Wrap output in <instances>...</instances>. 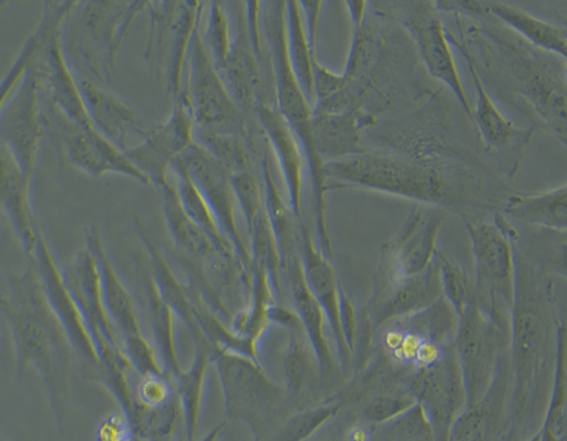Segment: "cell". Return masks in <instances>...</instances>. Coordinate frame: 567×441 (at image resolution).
<instances>
[{
	"mask_svg": "<svg viewBox=\"0 0 567 441\" xmlns=\"http://www.w3.org/2000/svg\"><path fill=\"white\" fill-rule=\"evenodd\" d=\"M446 114L425 106L380 132L379 148L330 161L322 166L326 191L365 189L434 205L472 217V208L497 213L487 178L471 152L456 145Z\"/></svg>",
	"mask_w": 567,
	"mask_h": 441,
	"instance_id": "1",
	"label": "cell"
},
{
	"mask_svg": "<svg viewBox=\"0 0 567 441\" xmlns=\"http://www.w3.org/2000/svg\"><path fill=\"white\" fill-rule=\"evenodd\" d=\"M477 21L464 31L457 19V28L483 85L566 145V61L532 47L491 14Z\"/></svg>",
	"mask_w": 567,
	"mask_h": 441,
	"instance_id": "2",
	"label": "cell"
},
{
	"mask_svg": "<svg viewBox=\"0 0 567 441\" xmlns=\"http://www.w3.org/2000/svg\"><path fill=\"white\" fill-rule=\"evenodd\" d=\"M11 290L8 306L2 310L11 328L18 379L29 370L38 371L63 433L71 411V366L75 352L49 307L32 266L23 276L12 279Z\"/></svg>",
	"mask_w": 567,
	"mask_h": 441,
	"instance_id": "3",
	"label": "cell"
},
{
	"mask_svg": "<svg viewBox=\"0 0 567 441\" xmlns=\"http://www.w3.org/2000/svg\"><path fill=\"white\" fill-rule=\"evenodd\" d=\"M515 249V300L511 325L513 366H515V400L523 407L535 387L544 365L546 342L549 340L554 281L547 277V267L533 252Z\"/></svg>",
	"mask_w": 567,
	"mask_h": 441,
	"instance_id": "4",
	"label": "cell"
},
{
	"mask_svg": "<svg viewBox=\"0 0 567 441\" xmlns=\"http://www.w3.org/2000/svg\"><path fill=\"white\" fill-rule=\"evenodd\" d=\"M264 7V32L270 49L274 83H276L277 111L290 126L301 146L311 178L312 198H315L317 248L322 256L332 261V249L326 219V181L322 163L317 151L315 131H312V107L292 73L287 52L286 2H266Z\"/></svg>",
	"mask_w": 567,
	"mask_h": 441,
	"instance_id": "5",
	"label": "cell"
},
{
	"mask_svg": "<svg viewBox=\"0 0 567 441\" xmlns=\"http://www.w3.org/2000/svg\"><path fill=\"white\" fill-rule=\"evenodd\" d=\"M221 381L225 421H239L251 430L254 441H264L281 428L290 397L286 387L262 369L260 361L229 350L213 351Z\"/></svg>",
	"mask_w": 567,
	"mask_h": 441,
	"instance_id": "6",
	"label": "cell"
},
{
	"mask_svg": "<svg viewBox=\"0 0 567 441\" xmlns=\"http://www.w3.org/2000/svg\"><path fill=\"white\" fill-rule=\"evenodd\" d=\"M472 243L476 283L474 300L502 331L508 330L515 300V249L517 232L505 215L493 213L492 218L462 217Z\"/></svg>",
	"mask_w": 567,
	"mask_h": 441,
	"instance_id": "7",
	"label": "cell"
},
{
	"mask_svg": "<svg viewBox=\"0 0 567 441\" xmlns=\"http://www.w3.org/2000/svg\"><path fill=\"white\" fill-rule=\"evenodd\" d=\"M148 2H76L62 28L66 57H75L101 82H110L120 48Z\"/></svg>",
	"mask_w": 567,
	"mask_h": 441,
	"instance_id": "8",
	"label": "cell"
},
{
	"mask_svg": "<svg viewBox=\"0 0 567 441\" xmlns=\"http://www.w3.org/2000/svg\"><path fill=\"white\" fill-rule=\"evenodd\" d=\"M76 2L43 3L37 31L41 42L32 61L43 100L56 114L76 125H91L83 106L78 78L62 45V28Z\"/></svg>",
	"mask_w": 567,
	"mask_h": 441,
	"instance_id": "9",
	"label": "cell"
},
{
	"mask_svg": "<svg viewBox=\"0 0 567 441\" xmlns=\"http://www.w3.org/2000/svg\"><path fill=\"white\" fill-rule=\"evenodd\" d=\"M86 248L95 258L100 274L102 300L107 317L124 347L125 356L140 376L146 372H165L153 342L142 331L134 297L122 283L110 256H107L101 229L92 225L85 228Z\"/></svg>",
	"mask_w": 567,
	"mask_h": 441,
	"instance_id": "10",
	"label": "cell"
},
{
	"mask_svg": "<svg viewBox=\"0 0 567 441\" xmlns=\"http://www.w3.org/2000/svg\"><path fill=\"white\" fill-rule=\"evenodd\" d=\"M446 219V209L414 204L395 237L380 247L374 290L400 279L420 276L432 266L437 252L439 233Z\"/></svg>",
	"mask_w": 567,
	"mask_h": 441,
	"instance_id": "11",
	"label": "cell"
},
{
	"mask_svg": "<svg viewBox=\"0 0 567 441\" xmlns=\"http://www.w3.org/2000/svg\"><path fill=\"white\" fill-rule=\"evenodd\" d=\"M199 27L190 39L187 86L184 88L194 124L198 129L227 132L251 141L247 116L229 95L221 75L205 52Z\"/></svg>",
	"mask_w": 567,
	"mask_h": 441,
	"instance_id": "12",
	"label": "cell"
},
{
	"mask_svg": "<svg viewBox=\"0 0 567 441\" xmlns=\"http://www.w3.org/2000/svg\"><path fill=\"white\" fill-rule=\"evenodd\" d=\"M383 4L388 8H380L379 11L388 14L395 23L405 29L430 75L442 81L453 92L473 126L471 100H468L461 75H458L456 61H454L447 41L446 29L440 21L433 3L391 2Z\"/></svg>",
	"mask_w": 567,
	"mask_h": 441,
	"instance_id": "13",
	"label": "cell"
},
{
	"mask_svg": "<svg viewBox=\"0 0 567 441\" xmlns=\"http://www.w3.org/2000/svg\"><path fill=\"white\" fill-rule=\"evenodd\" d=\"M502 332L474 298L457 318L453 350L461 370L466 409L481 406L492 389Z\"/></svg>",
	"mask_w": 567,
	"mask_h": 441,
	"instance_id": "14",
	"label": "cell"
},
{
	"mask_svg": "<svg viewBox=\"0 0 567 441\" xmlns=\"http://www.w3.org/2000/svg\"><path fill=\"white\" fill-rule=\"evenodd\" d=\"M47 125L42 91L31 63L0 111V144L31 180Z\"/></svg>",
	"mask_w": 567,
	"mask_h": 441,
	"instance_id": "15",
	"label": "cell"
},
{
	"mask_svg": "<svg viewBox=\"0 0 567 441\" xmlns=\"http://www.w3.org/2000/svg\"><path fill=\"white\" fill-rule=\"evenodd\" d=\"M450 45L457 49L467 63V70L476 88V107L473 110V129L478 140L485 146L486 154L495 160L502 173L513 178L519 171L523 151L533 136L535 129H519L502 114L492 100L491 93L483 85L471 55L462 39H457L452 32L446 31Z\"/></svg>",
	"mask_w": 567,
	"mask_h": 441,
	"instance_id": "16",
	"label": "cell"
},
{
	"mask_svg": "<svg viewBox=\"0 0 567 441\" xmlns=\"http://www.w3.org/2000/svg\"><path fill=\"white\" fill-rule=\"evenodd\" d=\"M31 266L35 269L39 283H41L43 296L49 307L52 308L63 331L70 338L73 352L81 360L83 375L86 379L97 383L102 376V362L97 356L94 340L87 331L80 308L73 301L70 290L63 281L61 268L58 267L55 257L47 242L45 235L39 233L35 252H33Z\"/></svg>",
	"mask_w": 567,
	"mask_h": 441,
	"instance_id": "17",
	"label": "cell"
},
{
	"mask_svg": "<svg viewBox=\"0 0 567 441\" xmlns=\"http://www.w3.org/2000/svg\"><path fill=\"white\" fill-rule=\"evenodd\" d=\"M413 399L432 429L434 441H447L454 421L466 409L461 370L453 346L415 372Z\"/></svg>",
	"mask_w": 567,
	"mask_h": 441,
	"instance_id": "18",
	"label": "cell"
},
{
	"mask_svg": "<svg viewBox=\"0 0 567 441\" xmlns=\"http://www.w3.org/2000/svg\"><path fill=\"white\" fill-rule=\"evenodd\" d=\"M173 165L178 166L188 176L212 211L223 237L231 245L238 258L251 269L249 252L237 225V199L231 176L197 144L190 145Z\"/></svg>",
	"mask_w": 567,
	"mask_h": 441,
	"instance_id": "19",
	"label": "cell"
},
{
	"mask_svg": "<svg viewBox=\"0 0 567 441\" xmlns=\"http://www.w3.org/2000/svg\"><path fill=\"white\" fill-rule=\"evenodd\" d=\"M195 124L187 98L173 102V112L163 124L146 132L140 145L130 146L125 155L156 189L169 183L171 166L194 142Z\"/></svg>",
	"mask_w": 567,
	"mask_h": 441,
	"instance_id": "20",
	"label": "cell"
},
{
	"mask_svg": "<svg viewBox=\"0 0 567 441\" xmlns=\"http://www.w3.org/2000/svg\"><path fill=\"white\" fill-rule=\"evenodd\" d=\"M53 121L61 132L66 163L92 178L107 174L126 176L142 185L150 180L131 163L125 152L107 141L92 125H76L53 112Z\"/></svg>",
	"mask_w": 567,
	"mask_h": 441,
	"instance_id": "21",
	"label": "cell"
},
{
	"mask_svg": "<svg viewBox=\"0 0 567 441\" xmlns=\"http://www.w3.org/2000/svg\"><path fill=\"white\" fill-rule=\"evenodd\" d=\"M298 243H300L302 274H305L308 290L316 298L326 321L329 322L341 362L350 365L353 352L347 346L343 328H341V301H343L344 291L341 290L331 261L317 248L305 223L298 224Z\"/></svg>",
	"mask_w": 567,
	"mask_h": 441,
	"instance_id": "22",
	"label": "cell"
},
{
	"mask_svg": "<svg viewBox=\"0 0 567 441\" xmlns=\"http://www.w3.org/2000/svg\"><path fill=\"white\" fill-rule=\"evenodd\" d=\"M440 297H443V291L434 256L432 266L420 276L400 279L374 290L367 307V322L375 330L390 321L424 310Z\"/></svg>",
	"mask_w": 567,
	"mask_h": 441,
	"instance_id": "23",
	"label": "cell"
},
{
	"mask_svg": "<svg viewBox=\"0 0 567 441\" xmlns=\"http://www.w3.org/2000/svg\"><path fill=\"white\" fill-rule=\"evenodd\" d=\"M78 86L90 124L107 141L125 152L132 135L145 139L148 130L122 98L87 78H80Z\"/></svg>",
	"mask_w": 567,
	"mask_h": 441,
	"instance_id": "24",
	"label": "cell"
},
{
	"mask_svg": "<svg viewBox=\"0 0 567 441\" xmlns=\"http://www.w3.org/2000/svg\"><path fill=\"white\" fill-rule=\"evenodd\" d=\"M31 183L11 152L0 144V213L8 218L28 258L35 252L42 232L33 215Z\"/></svg>",
	"mask_w": 567,
	"mask_h": 441,
	"instance_id": "25",
	"label": "cell"
},
{
	"mask_svg": "<svg viewBox=\"0 0 567 441\" xmlns=\"http://www.w3.org/2000/svg\"><path fill=\"white\" fill-rule=\"evenodd\" d=\"M135 271L136 296L141 306L144 307L146 321L153 332L155 350L158 352L164 371L174 380L184 370L178 359L177 341H175V314L161 297L150 264L136 258Z\"/></svg>",
	"mask_w": 567,
	"mask_h": 441,
	"instance_id": "26",
	"label": "cell"
},
{
	"mask_svg": "<svg viewBox=\"0 0 567 441\" xmlns=\"http://www.w3.org/2000/svg\"><path fill=\"white\" fill-rule=\"evenodd\" d=\"M261 61L262 55L254 49L248 37L246 12L233 37L231 48L223 70L219 71L225 86L244 115L256 112L261 100Z\"/></svg>",
	"mask_w": 567,
	"mask_h": 441,
	"instance_id": "27",
	"label": "cell"
},
{
	"mask_svg": "<svg viewBox=\"0 0 567 441\" xmlns=\"http://www.w3.org/2000/svg\"><path fill=\"white\" fill-rule=\"evenodd\" d=\"M256 115L264 134L272 146L278 165H280L292 214H295L298 224L305 223V219H302L305 155H302L301 146L276 106L261 101L256 107Z\"/></svg>",
	"mask_w": 567,
	"mask_h": 441,
	"instance_id": "28",
	"label": "cell"
},
{
	"mask_svg": "<svg viewBox=\"0 0 567 441\" xmlns=\"http://www.w3.org/2000/svg\"><path fill=\"white\" fill-rule=\"evenodd\" d=\"M378 125L375 116L363 112H340V114H320L312 112V131L317 151L322 163L363 154L361 145L364 130Z\"/></svg>",
	"mask_w": 567,
	"mask_h": 441,
	"instance_id": "29",
	"label": "cell"
},
{
	"mask_svg": "<svg viewBox=\"0 0 567 441\" xmlns=\"http://www.w3.org/2000/svg\"><path fill=\"white\" fill-rule=\"evenodd\" d=\"M281 276L286 278L288 288H290L298 320H300L302 331L306 332L312 351H315L317 365L322 375H329L332 369V355L330 342L326 337V317L316 298L308 290L305 274H302L301 257L291 259L282 268Z\"/></svg>",
	"mask_w": 567,
	"mask_h": 441,
	"instance_id": "30",
	"label": "cell"
},
{
	"mask_svg": "<svg viewBox=\"0 0 567 441\" xmlns=\"http://www.w3.org/2000/svg\"><path fill=\"white\" fill-rule=\"evenodd\" d=\"M134 225L135 232L138 234L146 254H148L151 273H153L161 297L168 304L175 317H179L184 325L189 328L195 345L208 346L202 330H199L197 321H195L193 298H190L187 284L179 283V279L175 276L173 269H171L169 264L166 263L163 252H161L158 245H156L154 239L146 233L138 217H135Z\"/></svg>",
	"mask_w": 567,
	"mask_h": 441,
	"instance_id": "31",
	"label": "cell"
},
{
	"mask_svg": "<svg viewBox=\"0 0 567 441\" xmlns=\"http://www.w3.org/2000/svg\"><path fill=\"white\" fill-rule=\"evenodd\" d=\"M205 3L197 0L179 2L175 13L173 27H171L168 41H166L164 61L165 85L171 101L175 102L185 95L184 68L187 65V57L190 39L202 24Z\"/></svg>",
	"mask_w": 567,
	"mask_h": 441,
	"instance_id": "32",
	"label": "cell"
},
{
	"mask_svg": "<svg viewBox=\"0 0 567 441\" xmlns=\"http://www.w3.org/2000/svg\"><path fill=\"white\" fill-rule=\"evenodd\" d=\"M485 3L487 13L492 18H496L497 22L505 24L512 32H515L523 41L566 61L567 32L565 27L542 21V19L533 17L520 8L512 7V4L496 2V0Z\"/></svg>",
	"mask_w": 567,
	"mask_h": 441,
	"instance_id": "33",
	"label": "cell"
},
{
	"mask_svg": "<svg viewBox=\"0 0 567 441\" xmlns=\"http://www.w3.org/2000/svg\"><path fill=\"white\" fill-rule=\"evenodd\" d=\"M502 214L536 225L549 232L566 233L567 228V186H557L544 194H512L503 204Z\"/></svg>",
	"mask_w": 567,
	"mask_h": 441,
	"instance_id": "34",
	"label": "cell"
},
{
	"mask_svg": "<svg viewBox=\"0 0 567 441\" xmlns=\"http://www.w3.org/2000/svg\"><path fill=\"white\" fill-rule=\"evenodd\" d=\"M212 362V349L208 346L195 345L193 362H190L188 369H184L173 380L179 400L181 413H183L185 435H187L188 441L197 439L205 383H207Z\"/></svg>",
	"mask_w": 567,
	"mask_h": 441,
	"instance_id": "35",
	"label": "cell"
},
{
	"mask_svg": "<svg viewBox=\"0 0 567 441\" xmlns=\"http://www.w3.org/2000/svg\"><path fill=\"white\" fill-rule=\"evenodd\" d=\"M264 174V209L270 221L274 237H276L278 254H280L281 271L291 259L300 256L298 243V221L284 201L280 189L274 181L267 154L262 160Z\"/></svg>",
	"mask_w": 567,
	"mask_h": 441,
	"instance_id": "36",
	"label": "cell"
},
{
	"mask_svg": "<svg viewBox=\"0 0 567 441\" xmlns=\"http://www.w3.org/2000/svg\"><path fill=\"white\" fill-rule=\"evenodd\" d=\"M286 31L288 61H290L292 73L308 104L315 110L316 88L312 65H315L317 52H312L308 43L305 14H302L300 2L296 0L286 2Z\"/></svg>",
	"mask_w": 567,
	"mask_h": 441,
	"instance_id": "37",
	"label": "cell"
},
{
	"mask_svg": "<svg viewBox=\"0 0 567 441\" xmlns=\"http://www.w3.org/2000/svg\"><path fill=\"white\" fill-rule=\"evenodd\" d=\"M567 341L565 320H556V362L554 387L547 407L542 439L566 441L567 438Z\"/></svg>",
	"mask_w": 567,
	"mask_h": 441,
	"instance_id": "38",
	"label": "cell"
},
{
	"mask_svg": "<svg viewBox=\"0 0 567 441\" xmlns=\"http://www.w3.org/2000/svg\"><path fill=\"white\" fill-rule=\"evenodd\" d=\"M194 142L207 152L209 156L229 176L251 171V141L243 136L227 134L213 130H194Z\"/></svg>",
	"mask_w": 567,
	"mask_h": 441,
	"instance_id": "39",
	"label": "cell"
},
{
	"mask_svg": "<svg viewBox=\"0 0 567 441\" xmlns=\"http://www.w3.org/2000/svg\"><path fill=\"white\" fill-rule=\"evenodd\" d=\"M171 176L174 178L175 189H177L181 208L184 209L185 215L190 219V223L202 229L207 235L209 242L215 247L221 249V252L234 253L231 245L227 243V239L223 237L219 232L217 223L213 217L212 211L208 205L195 188L194 184L190 183L187 175L178 166H171ZM238 257V256H237Z\"/></svg>",
	"mask_w": 567,
	"mask_h": 441,
	"instance_id": "40",
	"label": "cell"
},
{
	"mask_svg": "<svg viewBox=\"0 0 567 441\" xmlns=\"http://www.w3.org/2000/svg\"><path fill=\"white\" fill-rule=\"evenodd\" d=\"M248 234L251 237V248L248 249L251 267L262 268L267 273L278 300L281 297V261L266 209L254 219Z\"/></svg>",
	"mask_w": 567,
	"mask_h": 441,
	"instance_id": "41",
	"label": "cell"
},
{
	"mask_svg": "<svg viewBox=\"0 0 567 441\" xmlns=\"http://www.w3.org/2000/svg\"><path fill=\"white\" fill-rule=\"evenodd\" d=\"M317 361L310 341L302 331V327L292 328L286 351H284L282 366L286 376V390L288 397H297L306 389L310 381L312 367Z\"/></svg>",
	"mask_w": 567,
	"mask_h": 441,
	"instance_id": "42",
	"label": "cell"
},
{
	"mask_svg": "<svg viewBox=\"0 0 567 441\" xmlns=\"http://www.w3.org/2000/svg\"><path fill=\"white\" fill-rule=\"evenodd\" d=\"M224 7L225 4L221 2L208 3L204 31L202 32L199 29L205 52L218 72L223 70L224 63L227 61L233 42L231 23H229L227 9Z\"/></svg>",
	"mask_w": 567,
	"mask_h": 441,
	"instance_id": "43",
	"label": "cell"
},
{
	"mask_svg": "<svg viewBox=\"0 0 567 441\" xmlns=\"http://www.w3.org/2000/svg\"><path fill=\"white\" fill-rule=\"evenodd\" d=\"M436 261L443 297L458 318L474 298L473 284L466 269L440 249L436 252Z\"/></svg>",
	"mask_w": 567,
	"mask_h": 441,
	"instance_id": "44",
	"label": "cell"
},
{
	"mask_svg": "<svg viewBox=\"0 0 567 441\" xmlns=\"http://www.w3.org/2000/svg\"><path fill=\"white\" fill-rule=\"evenodd\" d=\"M341 409V403H327L315 409L300 411L292 418L284 421L277 430L274 441H307L331 419H334Z\"/></svg>",
	"mask_w": 567,
	"mask_h": 441,
	"instance_id": "45",
	"label": "cell"
},
{
	"mask_svg": "<svg viewBox=\"0 0 567 441\" xmlns=\"http://www.w3.org/2000/svg\"><path fill=\"white\" fill-rule=\"evenodd\" d=\"M179 2H148L146 11L150 12L151 35L146 47L145 59L151 66L163 68L166 41H168L171 27H173L175 13Z\"/></svg>",
	"mask_w": 567,
	"mask_h": 441,
	"instance_id": "46",
	"label": "cell"
},
{
	"mask_svg": "<svg viewBox=\"0 0 567 441\" xmlns=\"http://www.w3.org/2000/svg\"><path fill=\"white\" fill-rule=\"evenodd\" d=\"M134 396L138 410L161 409V407L168 406L178 399L174 381L166 372H146V375H142L138 384L134 387Z\"/></svg>",
	"mask_w": 567,
	"mask_h": 441,
	"instance_id": "47",
	"label": "cell"
},
{
	"mask_svg": "<svg viewBox=\"0 0 567 441\" xmlns=\"http://www.w3.org/2000/svg\"><path fill=\"white\" fill-rule=\"evenodd\" d=\"M234 194H236L237 207L241 211L247 227H251L254 219L264 209V203L256 176L251 171L231 176Z\"/></svg>",
	"mask_w": 567,
	"mask_h": 441,
	"instance_id": "48",
	"label": "cell"
},
{
	"mask_svg": "<svg viewBox=\"0 0 567 441\" xmlns=\"http://www.w3.org/2000/svg\"><path fill=\"white\" fill-rule=\"evenodd\" d=\"M413 407H415L413 396H380L365 407L363 416L367 423L385 424L399 420Z\"/></svg>",
	"mask_w": 567,
	"mask_h": 441,
	"instance_id": "49",
	"label": "cell"
},
{
	"mask_svg": "<svg viewBox=\"0 0 567 441\" xmlns=\"http://www.w3.org/2000/svg\"><path fill=\"white\" fill-rule=\"evenodd\" d=\"M39 42H41V38H39V33L35 31L27 39V42L23 43L12 66L9 68L7 75L0 81V111H2L3 105L7 104L9 96L12 95L14 88L21 82L23 73L27 72L29 65H31L33 58H35Z\"/></svg>",
	"mask_w": 567,
	"mask_h": 441,
	"instance_id": "50",
	"label": "cell"
},
{
	"mask_svg": "<svg viewBox=\"0 0 567 441\" xmlns=\"http://www.w3.org/2000/svg\"><path fill=\"white\" fill-rule=\"evenodd\" d=\"M94 441H138V438L130 414L124 409H116L100 420Z\"/></svg>",
	"mask_w": 567,
	"mask_h": 441,
	"instance_id": "51",
	"label": "cell"
},
{
	"mask_svg": "<svg viewBox=\"0 0 567 441\" xmlns=\"http://www.w3.org/2000/svg\"><path fill=\"white\" fill-rule=\"evenodd\" d=\"M349 441H369V434L364 428H354L350 431Z\"/></svg>",
	"mask_w": 567,
	"mask_h": 441,
	"instance_id": "52",
	"label": "cell"
},
{
	"mask_svg": "<svg viewBox=\"0 0 567 441\" xmlns=\"http://www.w3.org/2000/svg\"><path fill=\"white\" fill-rule=\"evenodd\" d=\"M224 428L225 423L223 421L221 424H218L217 428L209 431V433L205 435V438L202 441H219V435H221Z\"/></svg>",
	"mask_w": 567,
	"mask_h": 441,
	"instance_id": "53",
	"label": "cell"
},
{
	"mask_svg": "<svg viewBox=\"0 0 567 441\" xmlns=\"http://www.w3.org/2000/svg\"><path fill=\"white\" fill-rule=\"evenodd\" d=\"M8 297H4L2 296V294H0V308H4L8 306Z\"/></svg>",
	"mask_w": 567,
	"mask_h": 441,
	"instance_id": "54",
	"label": "cell"
},
{
	"mask_svg": "<svg viewBox=\"0 0 567 441\" xmlns=\"http://www.w3.org/2000/svg\"><path fill=\"white\" fill-rule=\"evenodd\" d=\"M527 441H544V439H542V431H537V433L535 435H533V438H530L529 440Z\"/></svg>",
	"mask_w": 567,
	"mask_h": 441,
	"instance_id": "55",
	"label": "cell"
},
{
	"mask_svg": "<svg viewBox=\"0 0 567 441\" xmlns=\"http://www.w3.org/2000/svg\"><path fill=\"white\" fill-rule=\"evenodd\" d=\"M0 335H2V328H0Z\"/></svg>",
	"mask_w": 567,
	"mask_h": 441,
	"instance_id": "56",
	"label": "cell"
},
{
	"mask_svg": "<svg viewBox=\"0 0 567 441\" xmlns=\"http://www.w3.org/2000/svg\"><path fill=\"white\" fill-rule=\"evenodd\" d=\"M0 441H4L2 438H0Z\"/></svg>",
	"mask_w": 567,
	"mask_h": 441,
	"instance_id": "57",
	"label": "cell"
}]
</instances>
